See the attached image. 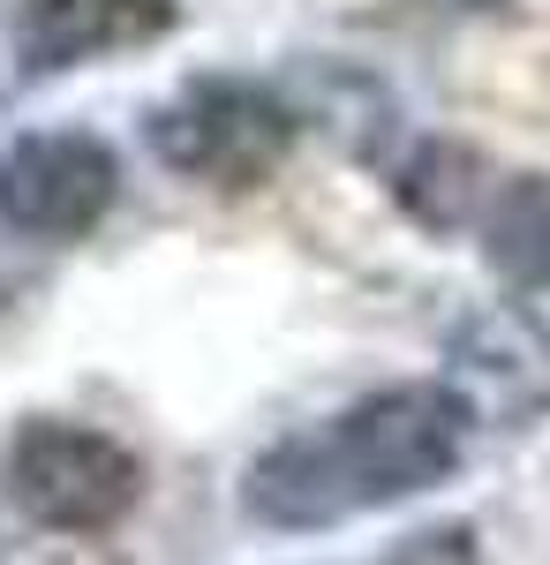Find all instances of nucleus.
Masks as SVG:
<instances>
[{"label":"nucleus","instance_id":"f03ea898","mask_svg":"<svg viewBox=\"0 0 550 565\" xmlns=\"http://www.w3.org/2000/svg\"><path fill=\"white\" fill-rule=\"evenodd\" d=\"M0 490L23 521L53 527V535H106L136 513L144 498V460L121 437L91 430V423H61V415H31L0 452Z\"/></svg>","mask_w":550,"mask_h":565},{"label":"nucleus","instance_id":"f257e3e1","mask_svg":"<svg viewBox=\"0 0 550 565\" xmlns=\"http://www.w3.org/2000/svg\"><path fill=\"white\" fill-rule=\"evenodd\" d=\"M467 423L475 415L461 407V392L437 377L384 385L355 407H339L317 430L264 445L242 476V505L264 527H339L355 513L423 498L430 482L461 468Z\"/></svg>","mask_w":550,"mask_h":565},{"label":"nucleus","instance_id":"6e6552de","mask_svg":"<svg viewBox=\"0 0 550 565\" xmlns=\"http://www.w3.org/2000/svg\"><path fill=\"white\" fill-rule=\"evenodd\" d=\"M400 204L423 218V226H437V234H453V226H467V218L483 212V196H490V167L467 151V143H423L408 167H400Z\"/></svg>","mask_w":550,"mask_h":565},{"label":"nucleus","instance_id":"7ed1b4c3","mask_svg":"<svg viewBox=\"0 0 550 565\" xmlns=\"http://www.w3.org/2000/svg\"><path fill=\"white\" fill-rule=\"evenodd\" d=\"M151 151L181 181L204 189H256L295 151V106L250 76H197L151 114Z\"/></svg>","mask_w":550,"mask_h":565},{"label":"nucleus","instance_id":"39448f33","mask_svg":"<svg viewBox=\"0 0 550 565\" xmlns=\"http://www.w3.org/2000/svg\"><path fill=\"white\" fill-rule=\"evenodd\" d=\"M467 415L490 423H536L550 415V324L528 309H475L453 324V377Z\"/></svg>","mask_w":550,"mask_h":565},{"label":"nucleus","instance_id":"1a4fd4ad","mask_svg":"<svg viewBox=\"0 0 550 565\" xmlns=\"http://www.w3.org/2000/svg\"><path fill=\"white\" fill-rule=\"evenodd\" d=\"M384 565H483V551H475V527L445 521V527H415V535H400V543L384 551Z\"/></svg>","mask_w":550,"mask_h":565},{"label":"nucleus","instance_id":"0eeeda50","mask_svg":"<svg viewBox=\"0 0 550 565\" xmlns=\"http://www.w3.org/2000/svg\"><path fill=\"white\" fill-rule=\"evenodd\" d=\"M483 257L506 271L512 287L550 295V174H506L483 196Z\"/></svg>","mask_w":550,"mask_h":565},{"label":"nucleus","instance_id":"423d86ee","mask_svg":"<svg viewBox=\"0 0 550 565\" xmlns=\"http://www.w3.org/2000/svg\"><path fill=\"white\" fill-rule=\"evenodd\" d=\"M167 31L173 0H31L15 23V53H23V68L61 76V68L106 61V53H136Z\"/></svg>","mask_w":550,"mask_h":565},{"label":"nucleus","instance_id":"20e7f679","mask_svg":"<svg viewBox=\"0 0 550 565\" xmlns=\"http://www.w3.org/2000/svg\"><path fill=\"white\" fill-rule=\"evenodd\" d=\"M121 196V159L84 129H45L0 151V218L31 242H76Z\"/></svg>","mask_w":550,"mask_h":565}]
</instances>
